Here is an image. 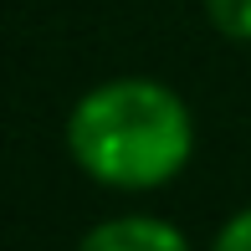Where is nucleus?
Masks as SVG:
<instances>
[{
	"label": "nucleus",
	"mask_w": 251,
	"mask_h": 251,
	"mask_svg": "<svg viewBox=\"0 0 251 251\" xmlns=\"http://www.w3.org/2000/svg\"><path fill=\"white\" fill-rule=\"evenodd\" d=\"M210 251H251V205H241L236 215H226V226L215 231Z\"/></svg>",
	"instance_id": "4"
},
{
	"label": "nucleus",
	"mask_w": 251,
	"mask_h": 251,
	"mask_svg": "<svg viewBox=\"0 0 251 251\" xmlns=\"http://www.w3.org/2000/svg\"><path fill=\"white\" fill-rule=\"evenodd\" d=\"M67 159L118 195L164 190L195 159V113L159 77H108L67 108Z\"/></svg>",
	"instance_id": "1"
},
{
	"label": "nucleus",
	"mask_w": 251,
	"mask_h": 251,
	"mask_svg": "<svg viewBox=\"0 0 251 251\" xmlns=\"http://www.w3.org/2000/svg\"><path fill=\"white\" fill-rule=\"evenodd\" d=\"M200 5H205V21H210L226 41L251 47V0H200Z\"/></svg>",
	"instance_id": "3"
},
{
	"label": "nucleus",
	"mask_w": 251,
	"mask_h": 251,
	"mask_svg": "<svg viewBox=\"0 0 251 251\" xmlns=\"http://www.w3.org/2000/svg\"><path fill=\"white\" fill-rule=\"evenodd\" d=\"M72 251H195V241L164 215H108Z\"/></svg>",
	"instance_id": "2"
}]
</instances>
